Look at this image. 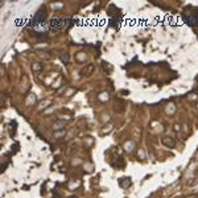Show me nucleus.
<instances>
[{
  "instance_id": "f257e3e1",
  "label": "nucleus",
  "mask_w": 198,
  "mask_h": 198,
  "mask_svg": "<svg viewBox=\"0 0 198 198\" xmlns=\"http://www.w3.org/2000/svg\"><path fill=\"white\" fill-rule=\"evenodd\" d=\"M49 28H50V32H57V31L62 29V28H65V20L63 19H58V17L52 19Z\"/></svg>"
},
{
  "instance_id": "f03ea898",
  "label": "nucleus",
  "mask_w": 198,
  "mask_h": 198,
  "mask_svg": "<svg viewBox=\"0 0 198 198\" xmlns=\"http://www.w3.org/2000/svg\"><path fill=\"white\" fill-rule=\"evenodd\" d=\"M46 19V11L45 9H41L37 12V15L34 16V19L32 20V24L31 25H36V24H40V23H44Z\"/></svg>"
},
{
  "instance_id": "7ed1b4c3",
  "label": "nucleus",
  "mask_w": 198,
  "mask_h": 198,
  "mask_svg": "<svg viewBox=\"0 0 198 198\" xmlns=\"http://www.w3.org/2000/svg\"><path fill=\"white\" fill-rule=\"evenodd\" d=\"M161 143H163L165 147H168V148H173L174 144H176L174 139L173 138H169V136H165V138L161 139Z\"/></svg>"
},
{
  "instance_id": "20e7f679",
  "label": "nucleus",
  "mask_w": 198,
  "mask_h": 198,
  "mask_svg": "<svg viewBox=\"0 0 198 198\" xmlns=\"http://www.w3.org/2000/svg\"><path fill=\"white\" fill-rule=\"evenodd\" d=\"M93 71H94V65L90 63L87 67H85V69L81 71V74H82V75H90V74L93 73Z\"/></svg>"
},
{
  "instance_id": "39448f33",
  "label": "nucleus",
  "mask_w": 198,
  "mask_h": 198,
  "mask_svg": "<svg viewBox=\"0 0 198 198\" xmlns=\"http://www.w3.org/2000/svg\"><path fill=\"white\" fill-rule=\"evenodd\" d=\"M63 127H65V122H56V123L53 124V128H54V131L63 129Z\"/></svg>"
},
{
  "instance_id": "423d86ee",
  "label": "nucleus",
  "mask_w": 198,
  "mask_h": 198,
  "mask_svg": "<svg viewBox=\"0 0 198 198\" xmlns=\"http://www.w3.org/2000/svg\"><path fill=\"white\" fill-rule=\"evenodd\" d=\"M32 69H33V71H41L42 66H41V63L36 62V63H33V65H32Z\"/></svg>"
},
{
  "instance_id": "0eeeda50",
  "label": "nucleus",
  "mask_w": 198,
  "mask_h": 198,
  "mask_svg": "<svg viewBox=\"0 0 198 198\" xmlns=\"http://www.w3.org/2000/svg\"><path fill=\"white\" fill-rule=\"evenodd\" d=\"M132 147H134V144H132V143H127V144H125V151H127V152H132Z\"/></svg>"
},
{
  "instance_id": "6e6552de",
  "label": "nucleus",
  "mask_w": 198,
  "mask_h": 198,
  "mask_svg": "<svg viewBox=\"0 0 198 198\" xmlns=\"http://www.w3.org/2000/svg\"><path fill=\"white\" fill-rule=\"evenodd\" d=\"M168 107H170V109H167L168 114H169V112H170V114H173V112H174V110H176V109H174V104H169Z\"/></svg>"
},
{
  "instance_id": "1a4fd4ad",
  "label": "nucleus",
  "mask_w": 198,
  "mask_h": 198,
  "mask_svg": "<svg viewBox=\"0 0 198 198\" xmlns=\"http://www.w3.org/2000/svg\"><path fill=\"white\" fill-rule=\"evenodd\" d=\"M63 135H65V129H62L61 132H57V134H54L56 138H61V136H63Z\"/></svg>"
},
{
  "instance_id": "9d476101",
  "label": "nucleus",
  "mask_w": 198,
  "mask_h": 198,
  "mask_svg": "<svg viewBox=\"0 0 198 198\" xmlns=\"http://www.w3.org/2000/svg\"><path fill=\"white\" fill-rule=\"evenodd\" d=\"M61 60H62L63 61V62H69V57H67V56H62V54H61Z\"/></svg>"
},
{
  "instance_id": "9b49d317",
  "label": "nucleus",
  "mask_w": 198,
  "mask_h": 198,
  "mask_svg": "<svg viewBox=\"0 0 198 198\" xmlns=\"http://www.w3.org/2000/svg\"><path fill=\"white\" fill-rule=\"evenodd\" d=\"M174 131H176V132H178V131H180V125H178V124H176V125H174Z\"/></svg>"
},
{
  "instance_id": "f8f14e48",
  "label": "nucleus",
  "mask_w": 198,
  "mask_h": 198,
  "mask_svg": "<svg viewBox=\"0 0 198 198\" xmlns=\"http://www.w3.org/2000/svg\"><path fill=\"white\" fill-rule=\"evenodd\" d=\"M67 198H78V197H75V196H70V197H67Z\"/></svg>"
}]
</instances>
